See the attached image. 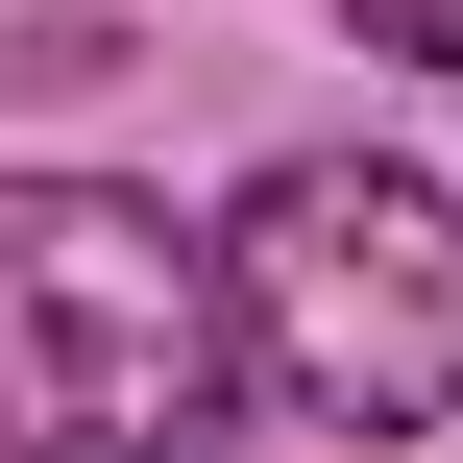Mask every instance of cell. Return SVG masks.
I'll return each instance as SVG.
<instances>
[{"instance_id": "obj_1", "label": "cell", "mask_w": 463, "mask_h": 463, "mask_svg": "<svg viewBox=\"0 0 463 463\" xmlns=\"http://www.w3.org/2000/svg\"><path fill=\"white\" fill-rule=\"evenodd\" d=\"M244 317L220 244L122 171H0V463H220Z\"/></svg>"}, {"instance_id": "obj_2", "label": "cell", "mask_w": 463, "mask_h": 463, "mask_svg": "<svg viewBox=\"0 0 463 463\" xmlns=\"http://www.w3.org/2000/svg\"><path fill=\"white\" fill-rule=\"evenodd\" d=\"M220 317H244V391H293L342 439H463V220L415 171L293 146L220 220Z\"/></svg>"}, {"instance_id": "obj_3", "label": "cell", "mask_w": 463, "mask_h": 463, "mask_svg": "<svg viewBox=\"0 0 463 463\" xmlns=\"http://www.w3.org/2000/svg\"><path fill=\"white\" fill-rule=\"evenodd\" d=\"M366 49H415V73H463V0H342Z\"/></svg>"}]
</instances>
